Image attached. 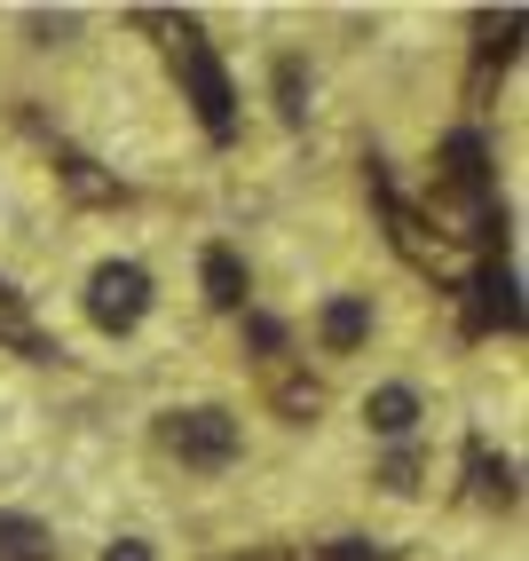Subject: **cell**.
I'll list each match as a JSON object with an SVG mask.
<instances>
[{
  "instance_id": "obj_1",
  "label": "cell",
  "mask_w": 529,
  "mask_h": 561,
  "mask_svg": "<svg viewBox=\"0 0 529 561\" xmlns=\"http://www.w3.org/2000/svg\"><path fill=\"white\" fill-rule=\"evenodd\" d=\"M166 48H174V80H182V95L198 103L206 135H230V127H238V88H230V71H221L214 41L182 16V24H166Z\"/></svg>"
},
{
  "instance_id": "obj_2",
  "label": "cell",
  "mask_w": 529,
  "mask_h": 561,
  "mask_svg": "<svg viewBox=\"0 0 529 561\" xmlns=\"http://www.w3.org/2000/svg\"><path fill=\"white\" fill-rule=\"evenodd\" d=\"M166 451L182 467H198V474H221L245 451V427H238V411H221V403H191V411L166 420Z\"/></svg>"
},
{
  "instance_id": "obj_3",
  "label": "cell",
  "mask_w": 529,
  "mask_h": 561,
  "mask_svg": "<svg viewBox=\"0 0 529 561\" xmlns=\"http://www.w3.org/2000/svg\"><path fill=\"white\" fill-rule=\"evenodd\" d=\"M142 309H150V270L142 261H103V270L88 277V317L103 332H135Z\"/></svg>"
},
{
  "instance_id": "obj_4",
  "label": "cell",
  "mask_w": 529,
  "mask_h": 561,
  "mask_svg": "<svg viewBox=\"0 0 529 561\" xmlns=\"http://www.w3.org/2000/svg\"><path fill=\"white\" fill-rule=\"evenodd\" d=\"M317 341H324L332 356L364 348V341H371V301H364V293H332L324 317H317Z\"/></svg>"
},
{
  "instance_id": "obj_5",
  "label": "cell",
  "mask_w": 529,
  "mask_h": 561,
  "mask_svg": "<svg viewBox=\"0 0 529 561\" xmlns=\"http://www.w3.org/2000/svg\"><path fill=\"white\" fill-rule=\"evenodd\" d=\"M442 182H450L459 198H482V191H490V142H482L474 127H459V135L442 142Z\"/></svg>"
},
{
  "instance_id": "obj_6",
  "label": "cell",
  "mask_w": 529,
  "mask_h": 561,
  "mask_svg": "<svg viewBox=\"0 0 529 561\" xmlns=\"http://www.w3.org/2000/svg\"><path fill=\"white\" fill-rule=\"evenodd\" d=\"M364 427L388 435V443H403L411 427H419V388H403V380H395V388H371V396H364Z\"/></svg>"
},
{
  "instance_id": "obj_7",
  "label": "cell",
  "mask_w": 529,
  "mask_h": 561,
  "mask_svg": "<svg viewBox=\"0 0 529 561\" xmlns=\"http://www.w3.org/2000/svg\"><path fill=\"white\" fill-rule=\"evenodd\" d=\"M198 277H206V301H214V309H245V293H253V277H245V261H238L230 245H206V261H198Z\"/></svg>"
},
{
  "instance_id": "obj_8",
  "label": "cell",
  "mask_w": 529,
  "mask_h": 561,
  "mask_svg": "<svg viewBox=\"0 0 529 561\" xmlns=\"http://www.w3.org/2000/svg\"><path fill=\"white\" fill-rule=\"evenodd\" d=\"M56 530L41 514H0V561H56Z\"/></svg>"
},
{
  "instance_id": "obj_9",
  "label": "cell",
  "mask_w": 529,
  "mask_h": 561,
  "mask_svg": "<svg viewBox=\"0 0 529 561\" xmlns=\"http://www.w3.org/2000/svg\"><path fill=\"white\" fill-rule=\"evenodd\" d=\"M474 293H482V324L521 332V293H514V270H506V261H490V270L474 277Z\"/></svg>"
},
{
  "instance_id": "obj_10",
  "label": "cell",
  "mask_w": 529,
  "mask_h": 561,
  "mask_svg": "<svg viewBox=\"0 0 529 561\" xmlns=\"http://www.w3.org/2000/svg\"><path fill=\"white\" fill-rule=\"evenodd\" d=\"M0 341L24 348L32 364H56V348L41 341V332H32V309H24V293H16V285H0Z\"/></svg>"
},
{
  "instance_id": "obj_11",
  "label": "cell",
  "mask_w": 529,
  "mask_h": 561,
  "mask_svg": "<svg viewBox=\"0 0 529 561\" xmlns=\"http://www.w3.org/2000/svg\"><path fill=\"white\" fill-rule=\"evenodd\" d=\"M467 467H474V491H482L490 506H514V467L490 451V443H467Z\"/></svg>"
},
{
  "instance_id": "obj_12",
  "label": "cell",
  "mask_w": 529,
  "mask_h": 561,
  "mask_svg": "<svg viewBox=\"0 0 529 561\" xmlns=\"http://www.w3.org/2000/svg\"><path fill=\"white\" fill-rule=\"evenodd\" d=\"M419 474H427V459H419V451H395V459L380 467V491H395V499H411V491H419Z\"/></svg>"
},
{
  "instance_id": "obj_13",
  "label": "cell",
  "mask_w": 529,
  "mask_h": 561,
  "mask_svg": "<svg viewBox=\"0 0 529 561\" xmlns=\"http://www.w3.org/2000/svg\"><path fill=\"white\" fill-rule=\"evenodd\" d=\"M64 182H71V191H80V198H119V182H103L88 159H64Z\"/></svg>"
},
{
  "instance_id": "obj_14",
  "label": "cell",
  "mask_w": 529,
  "mask_h": 561,
  "mask_svg": "<svg viewBox=\"0 0 529 561\" xmlns=\"http://www.w3.org/2000/svg\"><path fill=\"white\" fill-rule=\"evenodd\" d=\"M277 403L292 411V420H309V411L324 403V388H317V380H277Z\"/></svg>"
},
{
  "instance_id": "obj_15",
  "label": "cell",
  "mask_w": 529,
  "mask_h": 561,
  "mask_svg": "<svg viewBox=\"0 0 529 561\" xmlns=\"http://www.w3.org/2000/svg\"><path fill=\"white\" fill-rule=\"evenodd\" d=\"M277 88H285V119H309V103H300V64L292 56L277 64Z\"/></svg>"
},
{
  "instance_id": "obj_16",
  "label": "cell",
  "mask_w": 529,
  "mask_h": 561,
  "mask_svg": "<svg viewBox=\"0 0 529 561\" xmlns=\"http://www.w3.org/2000/svg\"><path fill=\"white\" fill-rule=\"evenodd\" d=\"M324 561H388V546H371V538H332Z\"/></svg>"
},
{
  "instance_id": "obj_17",
  "label": "cell",
  "mask_w": 529,
  "mask_h": 561,
  "mask_svg": "<svg viewBox=\"0 0 529 561\" xmlns=\"http://www.w3.org/2000/svg\"><path fill=\"white\" fill-rule=\"evenodd\" d=\"M245 332H253V348H285V324H277V317H253Z\"/></svg>"
},
{
  "instance_id": "obj_18",
  "label": "cell",
  "mask_w": 529,
  "mask_h": 561,
  "mask_svg": "<svg viewBox=\"0 0 529 561\" xmlns=\"http://www.w3.org/2000/svg\"><path fill=\"white\" fill-rule=\"evenodd\" d=\"M103 561H159V553H150L142 538H119V546H103Z\"/></svg>"
}]
</instances>
